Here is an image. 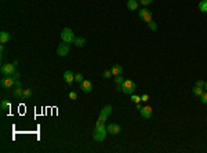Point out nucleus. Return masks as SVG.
I'll list each match as a JSON object with an SVG mask.
<instances>
[{"mask_svg":"<svg viewBox=\"0 0 207 153\" xmlns=\"http://www.w3.org/2000/svg\"><path fill=\"white\" fill-rule=\"evenodd\" d=\"M10 108H11V102H9L7 99H3L2 104H0V109L2 110H10Z\"/></svg>","mask_w":207,"mask_h":153,"instance_id":"nucleus-15","label":"nucleus"},{"mask_svg":"<svg viewBox=\"0 0 207 153\" xmlns=\"http://www.w3.org/2000/svg\"><path fill=\"white\" fill-rule=\"evenodd\" d=\"M14 84H15V80L11 76H6V77H3L2 81H0V86L3 88H10V87H12Z\"/></svg>","mask_w":207,"mask_h":153,"instance_id":"nucleus-8","label":"nucleus"},{"mask_svg":"<svg viewBox=\"0 0 207 153\" xmlns=\"http://www.w3.org/2000/svg\"><path fill=\"white\" fill-rule=\"evenodd\" d=\"M115 81H116L117 86H122V84H123V81H124V79L122 77V75H117V76H115Z\"/></svg>","mask_w":207,"mask_h":153,"instance_id":"nucleus-22","label":"nucleus"},{"mask_svg":"<svg viewBox=\"0 0 207 153\" xmlns=\"http://www.w3.org/2000/svg\"><path fill=\"white\" fill-rule=\"evenodd\" d=\"M108 132L111 135H116V134H119L120 131H122V127L119 126V124H116V123H111V124H108Z\"/></svg>","mask_w":207,"mask_h":153,"instance_id":"nucleus-9","label":"nucleus"},{"mask_svg":"<svg viewBox=\"0 0 207 153\" xmlns=\"http://www.w3.org/2000/svg\"><path fill=\"white\" fill-rule=\"evenodd\" d=\"M61 39H62V42L65 43H75V33H73L72 29H69V28H65V29L61 32Z\"/></svg>","mask_w":207,"mask_h":153,"instance_id":"nucleus-4","label":"nucleus"},{"mask_svg":"<svg viewBox=\"0 0 207 153\" xmlns=\"http://www.w3.org/2000/svg\"><path fill=\"white\" fill-rule=\"evenodd\" d=\"M112 76H113V73H112L111 69H109V70H105V72H104V77H105V79H111Z\"/></svg>","mask_w":207,"mask_h":153,"instance_id":"nucleus-26","label":"nucleus"},{"mask_svg":"<svg viewBox=\"0 0 207 153\" xmlns=\"http://www.w3.org/2000/svg\"><path fill=\"white\" fill-rule=\"evenodd\" d=\"M69 98L73 99V101H76V99H78V94H76L75 91H71V93H69Z\"/></svg>","mask_w":207,"mask_h":153,"instance_id":"nucleus-28","label":"nucleus"},{"mask_svg":"<svg viewBox=\"0 0 207 153\" xmlns=\"http://www.w3.org/2000/svg\"><path fill=\"white\" fill-rule=\"evenodd\" d=\"M200 98H202V102H203L204 105H207V91H204V93L202 94Z\"/></svg>","mask_w":207,"mask_h":153,"instance_id":"nucleus-27","label":"nucleus"},{"mask_svg":"<svg viewBox=\"0 0 207 153\" xmlns=\"http://www.w3.org/2000/svg\"><path fill=\"white\" fill-rule=\"evenodd\" d=\"M148 26H149V29H152V30H157V25H156V22L149 21V22H148Z\"/></svg>","mask_w":207,"mask_h":153,"instance_id":"nucleus-24","label":"nucleus"},{"mask_svg":"<svg viewBox=\"0 0 207 153\" xmlns=\"http://www.w3.org/2000/svg\"><path fill=\"white\" fill-rule=\"evenodd\" d=\"M75 46L76 47H83V46H86V39H84V37H76Z\"/></svg>","mask_w":207,"mask_h":153,"instance_id":"nucleus-18","label":"nucleus"},{"mask_svg":"<svg viewBox=\"0 0 207 153\" xmlns=\"http://www.w3.org/2000/svg\"><path fill=\"white\" fill-rule=\"evenodd\" d=\"M22 94H24V90H22V87H15L14 91H12V95L17 97V98H22Z\"/></svg>","mask_w":207,"mask_h":153,"instance_id":"nucleus-17","label":"nucleus"},{"mask_svg":"<svg viewBox=\"0 0 207 153\" xmlns=\"http://www.w3.org/2000/svg\"><path fill=\"white\" fill-rule=\"evenodd\" d=\"M140 2H141V4L142 6H148V4H150L153 2V0H140Z\"/></svg>","mask_w":207,"mask_h":153,"instance_id":"nucleus-29","label":"nucleus"},{"mask_svg":"<svg viewBox=\"0 0 207 153\" xmlns=\"http://www.w3.org/2000/svg\"><path fill=\"white\" fill-rule=\"evenodd\" d=\"M141 101L142 102H148L149 101V95H148V94H144V95L141 97Z\"/></svg>","mask_w":207,"mask_h":153,"instance_id":"nucleus-30","label":"nucleus"},{"mask_svg":"<svg viewBox=\"0 0 207 153\" xmlns=\"http://www.w3.org/2000/svg\"><path fill=\"white\" fill-rule=\"evenodd\" d=\"M69 50H71V47H69V43L62 42L60 46H58V48H57V54L60 55V57H65V55L69 54Z\"/></svg>","mask_w":207,"mask_h":153,"instance_id":"nucleus-6","label":"nucleus"},{"mask_svg":"<svg viewBox=\"0 0 207 153\" xmlns=\"http://www.w3.org/2000/svg\"><path fill=\"white\" fill-rule=\"evenodd\" d=\"M15 66H17L15 63H4L0 68V72L3 76H11L15 73Z\"/></svg>","mask_w":207,"mask_h":153,"instance_id":"nucleus-5","label":"nucleus"},{"mask_svg":"<svg viewBox=\"0 0 207 153\" xmlns=\"http://www.w3.org/2000/svg\"><path fill=\"white\" fill-rule=\"evenodd\" d=\"M64 80L71 86V84L73 83V80H75V75H73L71 70H66V72H64Z\"/></svg>","mask_w":207,"mask_h":153,"instance_id":"nucleus-12","label":"nucleus"},{"mask_svg":"<svg viewBox=\"0 0 207 153\" xmlns=\"http://www.w3.org/2000/svg\"><path fill=\"white\" fill-rule=\"evenodd\" d=\"M80 88L84 93H91V90H93V83H91L90 80H83L80 83Z\"/></svg>","mask_w":207,"mask_h":153,"instance_id":"nucleus-11","label":"nucleus"},{"mask_svg":"<svg viewBox=\"0 0 207 153\" xmlns=\"http://www.w3.org/2000/svg\"><path fill=\"white\" fill-rule=\"evenodd\" d=\"M192 93L195 94L196 97H200L202 94L204 93V88H203V87H198V86H195V87L192 88Z\"/></svg>","mask_w":207,"mask_h":153,"instance_id":"nucleus-19","label":"nucleus"},{"mask_svg":"<svg viewBox=\"0 0 207 153\" xmlns=\"http://www.w3.org/2000/svg\"><path fill=\"white\" fill-rule=\"evenodd\" d=\"M195 86H198V87H204V81L203 80H198Z\"/></svg>","mask_w":207,"mask_h":153,"instance_id":"nucleus-32","label":"nucleus"},{"mask_svg":"<svg viewBox=\"0 0 207 153\" xmlns=\"http://www.w3.org/2000/svg\"><path fill=\"white\" fill-rule=\"evenodd\" d=\"M106 134H108V128L105 127V124L102 126H95L93 132V138L95 139L97 142H104L106 138Z\"/></svg>","mask_w":207,"mask_h":153,"instance_id":"nucleus-1","label":"nucleus"},{"mask_svg":"<svg viewBox=\"0 0 207 153\" xmlns=\"http://www.w3.org/2000/svg\"><path fill=\"white\" fill-rule=\"evenodd\" d=\"M198 7L202 12H207V0H202Z\"/></svg>","mask_w":207,"mask_h":153,"instance_id":"nucleus-20","label":"nucleus"},{"mask_svg":"<svg viewBox=\"0 0 207 153\" xmlns=\"http://www.w3.org/2000/svg\"><path fill=\"white\" fill-rule=\"evenodd\" d=\"M11 77L14 79L15 81H18V80H19V73H18V72H15L14 75H11Z\"/></svg>","mask_w":207,"mask_h":153,"instance_id":"nucleus-31","label":"nucleus"},{"mask_svg":"<svg viewBox=\"0 0 207 153\" xmlns=\"http://www.w3.org/2000/svg\"><path fill=\"white\" fill-rule=\"evenodd\" d=\"M138 17H140L141 19H144L147 24L149 21H152V12H150L148 8H141V11H138Z\"/></svg>","mask_w":207,"mask_h":153,"instance_id":"nucleus-7","label":"nucleus"},{"mask_svg":"<svg viewBox=\"0 0 207 153\" xmlns=\"http://www.w3.org/2000/svg\"><path fill=\"white\" fill-rule=\"evenodd\" d=\"M140 113H141V116L144 117V119H150L152 117V108L150 106H142L141 109H140Z\"/></svg>","mask_w":207,"mask_h":153,"instance_id":"nucleus-10","label":"nucleus"},{"mask_svg":"<svg viewBox=\"0 0 207 153\" xmlns=\"http://www.w3.org/2000/svg\"><path fill=\"white\" fill-rule=\"evenodd\" d=\"M83 80H84L83 75H81V73H76V75H75V81H79V83H81Z\"/></svg>","mask_w":207,"mask_h":153,"instance_id":"nucleus-25","label":"nucleus"},{"mask_svg":"<svg viewBox=\"0 0 207 153\" xmlns=\"http://www.w3.org/2000/svg\"><path fill=\"white\" fill-rule=\"evenodd\" d=\"M135 88H137V86H135L134 81L130 80V79H124L123 84H122V93L131 95V94L135 91Z\"/></svg>","mask_w":207,"mask_h":153,"instance_id":"nucleus-2","label":"nucleus"},{"mask_svg":"<svg viewBox=\"0 0 207 153\" xmlns=\"http://www.w3.org/2000/svg\"><path fill=\"white\" fill-rule=\"evenodd\" d=\"M203 88L207 91V81H204V87H203Z\"/></svg>","mask_w":207,"mask_h":153,"instance_id":"nucleus-34","label":"nucleus"},{"mask_svg":"<svg viewBox=\"0 0 207 153\" xmlns=\"http://www.w3.org/2000/svg\"><path fill=\"white\" fill-rule=\"evenodd\" d=\"M10 39H11V35H10L7 30H2V32H0V42L3 43V44L9 42Z\"/></svg>","mask_w":207,"mask_h":153,"instance_id":"nucleus-13","label":"nucleus"},{"mask_svg":"<svg viewBox=\"0 0 207 153\" xmlns=\"http://www.w3.org/2000/svg\"><path fill=\"white\" fill-rule=\"evenodd\" d=\"M112 113V106L108 105L105 106V108L101 110V113H99V117H98V120H97V124L95 126H102V124H105L106 119H108V116Z\"/></svg>","mask_w":207,"mask_h":153,"instance_id":"nucleus-3","label":"nucleus"},{"mask_svg":"<svg viewBox=\"0 0 207 153\" xmlns=\"http://www.w3.org/2000/svg\"><path fill=\"white\" fill-rule=\"evenodd\" d=\"M112 73H113V76H117V75H122L123 73V66L119 65V63H116V65H113L111 68Z\"/></svg>","mask_w":207,"mask_h":153,"instance_id":"nucleus-14","label":"nucleus"},{"mask_svg":"<svg viewBox=\"0 0 207 153\" xmlns=\"http://www.w3.org/2000/svg\"><path fill=\"white\" fill-rule=\"evenodd\" d=\"M14 86H15V87H22V86H21V81H15V84H14Z\"/></svg>","mask_w":207,"mask_h":153,"instance_id":"nucleus-33","label":"nucleus"},{"mask_svg":"<svg viewBox=\"0 0 207 153\" xmlns=\"http://www.w3.org/2000/svg\"><path fill=\"white\" fill-rule=\"evenodd\" d=\"M130 99H131L134 104H140V102H141V97L134 95V94H131V95H130Z\"/></svg>","mask_w":207,"mask_h":153,"instance_id":"nucleus-23","label":"nucleus"},{"mask_svg":"<svg viewBox=\"0 0 207 153\" xmlns=\"http://www.w3.org/2000/svg\"><path fill=\"white\" fill-rule=\"evenodd\" d=\"M127 8L129 10H137L138 8V0H129V2H127Z\"/></svg>","mask_w":207,"mask_h":153,"instance_id":"nucleus-16","label":"nucleus"},{"mask_svg":"<svg viewBox=\"0 0 207 153\" xmlns=\"http://www.w3.org/2000/svg\"><path fill=\"white\" fill-rule=\"evenodd\" d=\"M32 90L30 88H25L24 90V94H22V99H28V98H30L32 97Z\"/></svg>","mask_w":207,"mask_h":153,"instance_id":"nucleus-21","label":"nucleus"}]
</instances>
